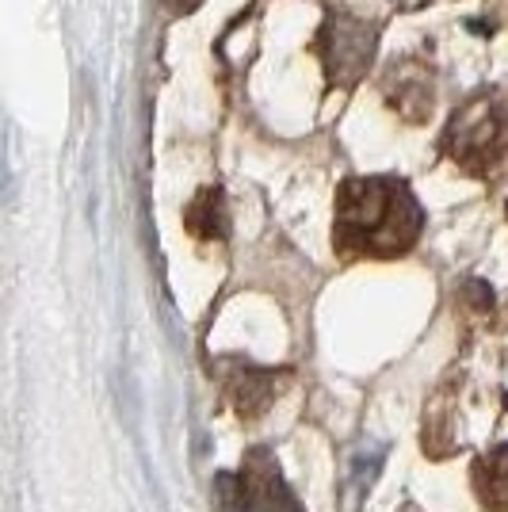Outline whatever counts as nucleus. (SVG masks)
Instances as JSON below:
<instances>
[{
  "instance_id": "nucleus-1",
  "label": "nucleus",
  "mask_w": 508,
  "mask_h": 512,
  "mask_svg": "<svg viewBox=\"0 0 508 512\" xmlns=\"http://www.w3.org/2000/svg\"><path fill=\"white\" fill-rule=\"evenodd\" d=\"M424 214L413 192L394 176H360L340 188L337 241L340 256H402L417 245Z\"/></svg>"
},
{
  "instance_id": "nucleus-2",
  "label": "nucleus",
  "mask_w": 508,
  "mask_h": 512,
  "mask_svg": "<svg viewBox=\"0 0 508 512\" xmlns=\"http://www.w3.org/2000/svg\"><path fill=\"white\" fill-rule=\"evenodd\" d=\"M444 150L459 169L497 176L508 165V104L497 96H470L444 130Z\"/></svg>"
},
{
  "instance_id": "nucleus-3",
  "label": "nucleus",
  "mask_w": 508,
  "mask_h": 512,
  "mask_svg": "<svg viewBox=\"0 0 508 512\" xmlns=\"http://www.w3.org/2000/svg\"><path fill=\"white\" fill-rule=\"evenodd\" d=\"M214 497L222 512H302L295 493L287 490L283 474L268 455H249L241 470H226L218 474Z\"/></svg>"
},
{
  "instance_id": "nucleus-4",
  "label": "nucleus",
  "mask_w": 508,
  "mask_h": 512,
  "mask_svg": "<svg viewBox=\"0 0 508 512\" xmlns=\"http://www.w3.org/2000/svg\"><path fill=\"white\" fill-rule=\"evenodd\" d=\"M375 58V27L348 12H329L321 27V62L337 85H352Z\"/></svg>"
},
{
  "instance_id": "nucleus-5",
  "label": "nucleus",
  "mask_w": 508,
  "mask_h": 512,
  "mask_svg": "<svg viewBox=\"0 0 508 512\" xmlns=\"http://www.w3.org/2000/svg\"><path fill=\"white\" fill-rule=\"evenodd\" d=\"M386 100L394 111H402L405 119H417L421 123L424 115L432 111V77L424 73L421 65H402L394 77H390V88H386Z\"/></svg>"
},
{
  "instance_id": "nucleus-6",
  "label": "nucleus",
  "mask_w": 508,
  "mask_h": 512,
  "mask_svg": "<svg viewBox=\"0 0 508 512\" xmlns=\"http://www.w3.org/2000/svg\"><path fill=\"white\" fill-rule=\"evenodd\" d=\"M474 493L493 512H508V444L493 448L474 463Z\"/></svg>"
},
{
  "instance_id": "nucleus-7",
  "label": "nucleus",
  "mask_w": 508,
  "mask_h": 512,
  "mask_svg": "<svg viewBox=\"0 0 508 512\" xmlns=\"http://www.w3.org/2000/svg\"><path fill=\"white\" fill-rule=\"evenodd\" d=\"M188 226L195 237H222L226 234V203L218 192H199L188 207Z\"/></svg>"
},
{
  "instance_id": "nucleus-8",
  "label": "nucleus",
  "mask_w": 508,
  "mask_h": 512,
  "mask_svg": "<svg viewBox=\"0 0 508 512\" xmlns=\"http://www.w3.org/2000/svg\"><path fill=\"white\" fill-rule=\"evenodd\" d=\"M12 192V165H8V138L0 130V199H8Z\"/></svg>"
},
{
  "instance_id": "nucleus-9",
  "label": "nucleus",
  "mask_w": 508,
  "mask_h": 512,
  "mask_svg": "<svg viewBox=\"0 0 508 512\" xmlns=\"http://www.w3.org/2000/svg\"><path fill=\"white\" fill-rule=\"evenodd\" d=\"M165 8H169L172 16H188V12H195L199 8V0H161Z\"/></svg>"
}]
</instances>
